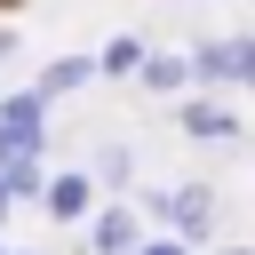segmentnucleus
I'll return each mask as SVG.
<instances>
[{
    "mask_svg": "<svg viewBox=\"0 0 255 255\" xmlns=\"http://www.w3.org/2000/svg\"><path fill=\"white\" fill-rule=\"evenodd\" d=\"M40 151V96H8L0 104V167Z\"/></svg>",
    "mask_w": 255,
    "mask_h": 255,
    "instance_id": "nucleus-1",
    "label": "nucleus"
},
{
    "mask_svg": "<svg viewBox=\"0 0 255 255\" xmlns=\"http://www.w3.org/2000/svg\"><path fill=\"white\" fill-rule=\"evenodd\" d=\"M199 72H207V80H247V72H255V40H215V48H199Z\"/></svg>",
    "mask_w": 255,
    "mask_h": 255,
    "instance_id": "nucleus-2",
    "label": "nucleus"
},
{
    "mask_svg": "<svg viewBox=\"0 0 255 255\" xmlns=\"http://www.w3.org/2000/svg\"><path fill=\"white\" fill-rule=\"evenodd\" d=\"M183 135L223 143V135H239V112H231V104H215V96H199V104H183Z\"/></svg>",
    "mask_w": 255,
    "mask_h": 255,
    "instance_id": "nucleus-3",
    "label": "nucleus"
},
{
    "mask_svg": "<svg viewBox=\"0 0 255 255\" xmlns=\"http://www.w3.org/2000/svg\"><path fill=\"white\" fill-rule=\"evenodd\" d=\"M40 199H48L56 223H80L88 215V175H56V183H40Z\"/></svg>",
    "mask_w": 255,
    "mask_h": 255,
    "instance_id": "nucleus-4",
    "label": "nucleus"
},
{
    "mask_svg": "<svg viewBox=\"0 0 255 255\" xmlns=\"http://www.w3.org/2000/svg\"><path fill=\"white\" fill-rule=\"evenodd\" d=\"M88 239H96V255H128V247H135V215H128V207H104Z\"/></svg>",
    "mask_w": 255,
    "mask_h": 255,
    "instance_id": "nucleus-5",
    "label": "nucleus"
},
{
    "mask_svg": "<svg viewBox=\"0 0 255 255\" xmlns=\"http://www.w3.org/2000/svg\"><path fill=\"white\" fill-rule=\"evenodd\" d=\"M167 215H175L183 231H207V223H215V199L191 183V191H167Z\"/></svg>",
    "mask_w": 255,
    "mask_h": 255,
    "instance_id": "nucleus-6",
    "label": "nucleus"
},
{
    "mask_svg": "<svg viewBox=\"0 0 255 255\" xmlns=\"http://www.w3.org/2000/svg\"><path fill=\"white\" fill-rule=\"evenodd\" d=\"M135 64H143V40H128V32H120V40H112V48H104L88 72H135Z\"/></svg>",
    "mask_w": 255,
    "mask_h": 255,
    "instance_id": "nucleus-7",
    "label": "nucleus"
},
{
    "mask_svg": "<svg viewBox=\"0 0 255 255\" xmlns=\"http://www.w3.org/2000/svg\"><path fill=\"white\" fill-rule=\"evenodd\" d=\"M32 191H40V167L32 159H8L0 167V199H32Z\"/></svg>",
    "mask_w": 255,
    "mask_h": 255,
    "instance_id": "nucleus-8",
    "label": "nucleus"
},
{
    "mask_svg": "<svg viewBox=\"0 0 255 255\" xmlns=\"http://www.w3.org/2000/svg\"><path fill=\"white\" fill-rule=\"evenodd\" d=\"M96 175H104V183H128V175H135V151H128V143H104V151H96Z\"/></svg>",
    "mask_w": 255,
    "mask_h": 255,
    "instance_id": "nucleus-9",
    "label": "nucleus"
},
{
    "mask_svg": "<svg viewBox=\"0 0 255 255\" xmlns=\"http://www.w3.org/2000/svg\"><path fill=\"white\" fill-rule=\"evenodd\" d=\"M80 80H88V64H80V56H64V64H48L40 96H64V88H80Z\"/></svg>",
    "mask_w": 255,
    "mask_h": 255,
    "instance_id": "nucleus-10",
    "label": "nucleus"
},
{
    "mask_svg": "<svg viewBox=\"0 0 255 255\" xmlns=\"http://www.w3.org/2000/svg\"><path fill=\"white\" fill-rule=\"evenodd\" d=\"M135 72H143V80H151V88H183V64H175V56H143V64H135Z\"/></svg>",
    "mask_w": 255,
    "mask_h": 255,
    "instance_id": "nucleus-11",
    "label": "nucleus"
},
{
    "mask_svg": "<svg viewBox=\"0 0 255 255\" xmlns=\"http://www.w3.org/2000/svg\"><path fill=\"white\" fill-rule=\"evenodd\" d=\"M135 255H183V247H135Z\"/></svg>",
    "mask_w": 255,
    "mask_h": 255,
    "instance_id": "nucleus-12",
    "label": "nucleus"
},
{
    "mask_svg": "<svg viewBox=\"0 0 255 255\" xmlns=\"http://www.w3.org/2000/svg\"><path fill=\"white\" fill-rule=\"evenodd\" d=\"M8 48H16V40H8V32H0V56H8Z\"/></svg>",
    "mask_w": 255,
    "mask_h": 255,
    "instance_id": "nucleus-13",
    "label": "nucleus"
},
{
    "mask_svg": "<svg viewBox=\"0 0 255 255\" xmlns=\"http://www.w3.org/2000/svg\"><path fill=\"white\" fill-rule=\"evenodd\" d=\"M223 255H247V247H223Z\"/></svg>",
    "mask_w": 255,
    "mask_h": 255,
    "instance_id": "nucleus-14",
    "label": "nucleus"
},
{
    "mask_svg": "<svg viewBox=\"0 0 255 255\" xmlns=\"http://www.w3.org/2000/svg\"><path fill=\"white\" fill-rule=\"evenodd\" d=\"M0 215H8V199H0Z\"/></svg>",
    "mask_w": 255,
    "mask_h": 255,
    "instance_id": "nucleus-15",
    "label": "nucleus"
},
{
    "mask_svg": "<svg viewBox=\"0 0 255 255\" xmlns=\"http://www.w3.org/2000/svg\"><path fill=\"white\" fill-rule=\"evenodd\" d=\"M0 255H8V247H0Z\"/></svg>",
    "mask_w": 255,
    "mask_h": 255,
    "instance_id": "nucleus-16",
    "label": "nucleus"
}]
</instances>
